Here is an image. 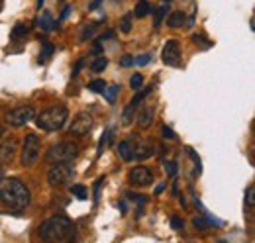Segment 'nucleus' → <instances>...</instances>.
Listing matches in <instances>:
<instances>
[{"label": "nucleus", "mask_w": 255, "mask_h": 243, "mask_svg": "<svg viewBox=\"0 0 255 243\" xmlns=\"http://www.w3.org/2000/svg\"><path fill=\"white\" fill-rule=\"evenodd\" d=\"M0 202L12 210H24L32 202V194L28 186L18 179H2L0 181Z\"/></svg>", "instance_id": "nucleus-1"}, {"label": "nucleus", "mask_w": 255, "mask_h": 243, "mask_svg": "<svg viewBox=\"0 0 255 243\" xmlns=\"http://www.w3.org/2000/svg\"><path fill=\"white\" fill-rule=\"evenodd\" d=\"M71 236H73V222L61 214L47 218L39 226V238L45 242H65Z\"/></svg>", "instance_id": "nucleus-2"}, {"label": "nucleus", "mask_w": 255, "mask_h": 243, "mask_svg": "<svg viewBox=\"0 0 255 243\" xmlns=\"http://www.w3.org/2000/svg\"><path fill=\"white\" fill-rule=\"evenodd\" d=\"M35 118V123L39 129L43 131H57L65 125V122L69 120V112L65 106H51L43 112H39Z\"/></svg>", "instance_id": "nucleus-3"}, {"label": "nucleus", "mask_w": 255, "mask_h": 243, "mask_svg": "<svg viewBox=\"0 0 255 243\" xmlns=\"http://www.w3.org/2000/svg\"><path fill=\"white\" fill-rule=\"evenodd\" d=\"M79 155V145L73 141H61L55 143L49 151L45 153V159L49 163H71Z\"/></svg>", "instance_id": "nucleus-4"}, {"label": "nucleus", "mask_w": 255, "mask_h": 243, "mask_svg": "<svg viewBox=\"0 0 255 243\" xmlns=\"http://www.w3.org/2000/svg\"><path fill=\"white\" fill-rule=\"evenodd\" d=\"M39 153H41V139H39V135L28 133L26 139H24V145H22V157H20L22 167H33L37 163V159H39Z\"/></svg>", "instance_id": "nucleus-5"}, {"label": "nucleus", "mask_w": 255, "mask_h": 243, "mask_svg": "<svg viewBox=\"0 0 255 243\" xmlns=\"http://www.w3.org/2000/svg\"><path fill=\"white\" fill-rule=\"evenodd\" d=\"M73 177H75V169L71 163H53V167L47 173V182L51 186H63L73 181Z\"/></svg>", "instance_id": "nucleus-6"}, {"label": "nucleus", "mask_w": 255, "mask_h": 243, "mask_svg": "<svg viewBox=\"0 0 255 243\" xmlns=\"http://www.w3.org/2000/svg\"><path fill=\"white\" fill-rule=\"evenodd\" d=\"M33 116H35V112H33L32 106H18L6 114V123L12 127H22L28 122H32Z\"/></svg>", "instance_id": "nucleus-7"}, {"label": "nucleus", "mask_w": 255, "mask_h": 243, "mask_svg": "<svg viewBox=\"0 0 255 243\" xmlns=\"http://www.w3.org/2000/svg\"><path fill=\"white\" fill-rule=\"evenodd\" d=\"M151 87H147V89H137V92H135V96L129 100V104L126 106V110L122 112V123L124 125H129L131 123V120H133V114H135V108H139L141 106V102L151 94Z\"/></svg>", "instance_id": "nucleus-8"}, {"label": "nucleus", "mask_w": 255, "mask_h": 243, "mask_svg": "<svg viewBox=\"0 0 255 243\" xmlns=\"http://www.w3.org/2000/svg\"><path fill=\"white\" fill-rule=\"evenodd\" d=\"M91 129H93V116L89 112H79L71 122L69 133L71 135H87Z\"/></svg>", "instance_id": "nucleus-9"}, {"label": "nucleus", "mask_w": 255, "mask_h": 243, "mask_svg": "<svg viewBox=\"0 0 255 243\" xmlns=\"http://www.w3.org/2000/svg\"><path fill=\"white\" fill-rule=\"evenodd\" d=\"M128 182L133 184V186H147V184L153 182V173H151V169L141 167V165L139 167H133L128 173Z\"/></svg>", "instance_id": "nucleus-10"}, {"label": "nucleus", "mask_w": 255, "mask_h": 243, "mask_svg": "<svg viewBox=\"0 0 255 243\" xmlns=\"http://www.w3.org/2000/svg\"><path fill=\"white\" fill-rule=\"evenodd\" d=\"M161 57L165 65H171V67H177L179 61H181V49H179V41L177 39H169L161 51Z\"/></svg>", "instance_id": "nucleus-11"}, {"label": "nucleus", "mask_w": 255, "mask_h": 243, "mask_svg": "<svg viewBox=\"0 0 255 243\" xmlns=\"http://www.w3.org/2000/svg\"><path fill=\"white\" fill-rule=\"evenodd\" d=\"M153 155V143L145 139H131V161H145Z\"/></svg>", "instance_id": "nucleus-12"}, {"label": "nucleus", "mask_w": 255, "mask_h": 243, "mask_svg": "<svg viewBox=\"0 0 255 243\" xmlns=\"http://www.w3.org/2000/svg\"><path fill=\"white\" fill-rule=\"evenodd\" d=\"M16 147H18L16 139H6V141L0 143V165H6V163H10L14 159Z\"/></svg>", "instance_id": "nucleus-13"}, {"label": "nucleus", "mask_w": 255, "mask_h": 243, "mask_svg": "<svg viewBox=\"0 0 255 243\" xmlns=\"http://www.w3.org/2000/svg\"><path fill=\"white\" fill-rule=\"evenodd\" d=\"M153 116H155V112H153V108L151 106H145V108H141L139 112H137V125H139V129H147L151 123H153Z\"/></svg>", "instance_id": "nucleus-14"}, {"label": "nucleus", "mask_w": 255, "mask_h": 243, "mask_svg": "<svg viewBox=\"0 0 255 243\" xmlns=\"http://www.w3.org/2000/svg\"><path fill=\"white\" fill-rule=\"evenodd\" d=\"M185 20H187L185 12L175 10V12H171L169 18H167V26H169V28H181V26L185 24Z\"/></svg>", "instance_id": "nucleus-15"}, {"label": "nucleus", "mask_w": 255, "mask_h": 243, "mask_svg": "<svg viewBox=\"0 0 255 243\" xmlns=\"http://www.w3.org/2000/svg\"><path fill=\"white\" fill-rule=\"evenodd\" d=\"M214 224H218L216 220H212V218H208V216H198V218H194L192 220V226L196 228V230H200V232H206L210 226H214Z\"/></svg>", "instance_id": "nucleus-16"}, {"label": "nucleus", "mask_w": 255, "mask_h": 243, "mask_svg": "<svg viewBox=\"0 0 255 243\" xmlns=\"http://www.w3.org/2000/svg\"><path fill=\"white\" fill-rule=\"evenodd\" d=\"M133 14H135V18H145L147 14H151V4H149L147 0H139V2L135 4Z\"/></svg>", "instance_id": "nucleus-17"}, {"label": "nucleus", "mask_w": 255, "mask_h": 243, "mask_svg": "<svg viewBox=\"0 0 255 243\" xmlns=\"http://www.w3.org/2000/svg\"><path fill=\"white\" fill-rule=\"evenodd\" d=\"M53 51H55V47H53V43H49V41H41V53H39V63H47L49 57L53 55Z\"/></svg>", "instance_id": "nucleus-18"}, {"label": "nucleus", "mask_w": 255, "mask_h": 243, "mask_svg": "<svg viewBox=\"0 0 255 243\" xmlns=\"http://www.w3.org/2000/svg\"><path fill=\"white\" fill-rule=\"evenodd\" d=\"M167 10H169V6H159L157 10H153V28L155 30H159L163 20L167 18Z\"/></svg>", "instance_id": "nucleus-19"}, {"label": "nucleus", "mask_w": 255, "mask_h": 243, "mask_svg": "<svg viewBox=\"0 0 255 243\" xmlns=\"http://www.w3.org/2000/svg\"><path fill=\"white\" fill-rule=\"evenodd\" d=\"M118 155L124 161H131V139H126V141L118 143Z\"/></svg>", "instance_id": "nucleus-20"}, {"label": "nucleus", "mask_w": 255, "mask_h": 243, "mask_svg": "<svg viewBox=\"0 0 255 243\" xmlns=\"http://www.w3.org/2000/svg\"><path fill=\"white\" fill-rule=\"evenodd\" d=\"M118 92H120V87H118V85H110V87H104L102 94H104V98H106V102H108V104H114V102H116Z\"/></svg>", "instance_id": "nucleus-21"}, {"label": "nucleus", "mask_w": 255, "mask_h": 243, "mask_svg": "<svg viewBox=\"0 0 255 243\" xmlns=\"http://www.w3.org/2000/svg\"><path fill=\"white\" fill-rule=\"evenodd\" d=\"M39 26H41V30H45V31H51L55 28V22H53V18H51L49 12H45V14L39 18Z\"/></svg>", "instance_id": "nucleus-22"}, {"label": "nucleus", "mask_w": 255, "mask_h": 243, "mask_svg": "<svg viewBox=\"0 0 255 243\" xmlns=\"http://www.w3.org/2000/svg\"><path fill=\"white\" fill-rule=\"evenodd\" d=\"M106 67H108V59H106L104 55H102V57H96V59L91 63V71H93V73H100V71H104Z\"/></svg>", "instance_id": "nucleus-23"}, {"label": "nucleus", "mask_w": 255, "mask_h": 243, "mask_svg": "<svg viewBox=\"0 0 255 243\" xmlns=\"http://www.w3.org/2000/svg\"><path fill=\"white\" fill-rule=\"evenodd\" d=\"M71 194H73L75 198H79V200H85V198H87V188H85L83 184H73V186H71Z\"/></svg>", "instance_id": "nucleus-24"}, {"label": "nucleus", "mask_w": 255, "mask_h": 243, "mask_svg": "<svg viewBox=\"0 0 255 243\" xmlns=\"http://www.w3.org/2000/svg\"><path fill=\"white\" fill-rule=\"evenodd\" d=\"M26 33H28V26L22 24V22H18V24L14 26V30H12V37H24Z\"/></svg>", "instance_id": "nucleus-25"}, {"label": "nucleus", "mask_w": 255, "mask_h": 243, "mask_svg": "<svg viewBox=\"0 0 255 243\" xmlns=\"http://www.w3.org/2000/svg\"><path fill=\"white\" fill-rule=\"evenodd\" d=\"M96 30V24H87L85 28H83V33H81V41H87V39H91L93 37V33Z\"/></svg>", "instance_id": "nucleus-26"}, {"label": "nucleus", "mask_w": 255, "mask_h": 243, "mask_svg": "<svg viewBox=\"0 0 255 243\" xmlns=\"http://www.w3.org/2000/svg\"><path fill=\"white\" fill-rule=\"evenodd\" d=\"M141 85H143V77H141L139 73L131 75V79H129V87H131L133 91H137V89H141Z\"/></svg>", "instance_id": "nucleus-27"}, {"label": "nucleus", "mask_w": 255, "mask_h": 243, "mask_svg": "<svg viewBox=\"0 0 255 243\" xmlns=\"http://www.w3.org/2000/svg\"><path fill=\"white\" fill-rule=\"evenodd\" d=\"M246 202H248L250 208H254V204H255V186L254 184H250L248 190H246Z\"/></svg>", "instance_id": "nucleus-28"}, {"label": "nucleus", "mask_w": 255, "mask_h": 243, "mask_svg": "<svg viewBox=\"0 0 255 243\" xmlns=\"http://www.w3.org/2000/svg\"><path fill=\"white\" fill-rule=\"evenodd\" d=\"M104 87H106V83L102 81V79H96L93 83H89V91L91 92H102L104 91Z\"/></svg>", "instance_id": "nucleus-29"}, {"label": "nucleus", "mask_w": 255, "mask_h": 243, "mask_svg": "<svg viewBox=\"0 0 255 243\" xmlns=\"http://www.w3.org/2000/svg\"><path fill=\"white\" fill-rule=\"evenodd\" d=\"M120 31H124V33H129V31H131V14H126V16L122 18V22H120Z\"/></svg>", "instance_id": "nucleus-30"}, {"label": "nucleus", "mask_w": 255, "mask_h": 243, "mask_svg": "<svg viewBox=\"0 0 255 243\" xmlns=\"http://www.w3.org/2000/svg\"><path fill=\"white\" fill-rule=\"evenodd\" d=\"M161 135H163L165 139H169V141H177L175 131H173L171 127H167V125H161Z\"/></svg>", "instance_id": "nucleus-31"}, {"label": "nucleus", "mask_w": 255, "mask_h": 243, "mask_svg": "<svg viewBox=\"0 0 255 243\" xmlns=\"http://www.w3.org/2000/svg\"><path fill=\"white\" fill-rule=\"evenodd\" d=\"M165 171H167V175H169L171 179H175V177H177V163H175V161H167V163H165Z\"/></svg>", "instance_id": "nucleus-32"}, {"label": "nucleus", "mask_w": 255, "mask_h": 243, "mask_svg": "<svg viewBox=\"0 0 255 243\" xmlns=\"http://www.w3.org/2000/svg\"><path fill=\"white\" fill-rule=\"evenodd\" d=\"M187 153L191 155V157H192V161H194V165H196V169H194V171H196V175H200V173H202V167H200V159L196 157V153L192 151L191 147H187Z\"/></svg>", "instance_id": "nucleus-33"}, {"label": "nucleus", "mask_w": 255, "mask_h": 243, "mask_svg": "<svg viewBox=\"0 0 255 243\" xmlns=\"http://www.w3.org/2000/svg\"><path fill=\"white\" fill-rule=\"evenodd\" d=\"M151 61V55L149 53H143V55H139L137 59H133V65H137V67H143V65H147Z\"/></svg>", "instance_id": "nucleus-34"}, {"label": "nucleus", "mask_w": 255, "mask_h": 243, "mask_svg": "<svg viewBox=\"0 0 255 243\" xmlns=\"http://www.w3.org/2000/svg\"><path fill=\"white\" fill-rule=\"evenodd\" d=\"M108 139H110V133H104V135L100 137V141H98V149H96V155H102V149L106 147Z\"/></svg>", "instance_id": "nucleus-35"}, {"label": "nucleus", "mask_w": 255, "mask_h": 243, "mask_svg": "<svg viewBox=\"0 0 255 243\" xmlns=\"http://www.w3.org/2000/svg\"><path fill=\"white\" fill-rule=\"evenodd\" d=\"M102 184H104V179H98L95 184V202H98V198H100V188H102Z\"/></svg>", "instance_id": "nucleus-36"}, {"label": "nucleus", "mask_w": 255, "mask_h": 243, "mask_svg": "<svg viewBox=\"0 0 255 243\" xmlns=\"http://www.w3.org/2000/svg\"><path fill=\"white\" fill-rule=\"evenodd\" d=\"M192 41H194V43H196V45H198V43H200V45H204V47H210V43H204V41H206V39H204V37H202V35H198V33H194V35H192Z\"/></svg>", "instance_id": "nucleus-37"}, {"label": "nucleus", "mask_w": 255, "mask_h": 243, "mask_svg": "<svg viewBox=\"0 0 255 243\" xmlns=\"http://www.w3.org/2000/svg\"><path fill=\"white\" fill-rule=\"evenodd\" d=\"M131 65H133V57L131 55H124L120 59V67H131Z\"/></svg>", "instance_id": "nucleus-38"}, {"label": "nucleus", "mask_w": 255, "mask_h": 243, "mask_svg": "<svg viewBox=\"0 0 255 243\" xmlns=\"http://www.w3.org/2000/svg\"><path fill=\"white\" fill-rule=\"evenodd\" d=\"M171 226H173V230H183L185 224H183L181 218H173V220H171Z\"/></svg>", "instance_id": "nucleus-39"}, {"label": "nucleus", "mask_w": 255, "mask_h": 243, "mask_svg": "<svg viewBox=\"0 0 255 243\" xmlns=\"http://www.w3.org/2000/svg\"><path fill=\"white\" fill-rule=\"evenodd\" d=\"M81 67H83V59L77 61V65H75V69H73V77H77L79 75V71H81Z\"/></svg>", "instance_id": "nucleus-40"}, {"label": "nucleus", "mask_w": 255, "mask_h": 243, "mask_svg": "<svg viewBox=\"0 0 255 243\" xmlns=\"http://www.w3.org/2000/svg\"><path fill=\"white\" fill-rule=\"evenodd\" d=\"M71 10H73L71 6H65V8H63V12H61V20H65V18H67V16L71 14Z\"/></svg>", "instance_id": "nucleus-41"}, {"label": "nucleus", "mask_w": 255, "mask_h": 243, "mask_svg": "<svg viewBox=\"0 0 255 243\" xmlns=\"http://www.w3.org/2000/svg\"><path fill=\"white\" fill-rule=\"evenodd\" d=\"M163 188H165V186H163V184H159V186L155 188V194H159V192H161V190H163Z\"/></svg>", "instance_id": "nucleus-42"}, {"label": "nucleus", "mask_w": 255, "mask_h": 243, "mask_svg": "<svg viewBox=\"0 0 255 243\" xmlns=\"http://www.w3.org/2000/svg\"><path fill=\"white\" fill-rule=\"evenodd\" d=\"M2 179H4V167L0 165V181H2Z\"/></svg>", "instance_id": "nucleus-43"}, {"label": "nucleus", "mask_w": 255, "mask_h": 243, "mask_svg": "<svg viewBox=\"0 0 255 243\" xmlns=\"http://www.w3.org/2000/svg\"><path fill=\"white\" fill-rule=\"evenodd\" d=\"M43 2H45V0H37V8H41V6H43Z\"/></svg>", "instance_id": "nucleus-44"}, {"label": "nucleus", "mask_w": 255, "mask_h": 243, "mask_svg": "<svg viewBox=\"0 0 255 243\" xmlns=\"http://www.w3.org/2000/svg\"><path fill=\"white\" fill-rule=\"evenodd\" d=\"M163 2H173V0H163Z\"/></svg>", "instance_id": "nucleus-45"}, {"label": "nucleus", "mask_w": 255, "mask_h": 243, "mask_svg": "<svg viewBox=\"0 0 255 243\" xmlns=\"http://www.w3.org/2000/svg\"><path fill=\"white\" fill-rule=\"evenodd\" d=\"M0 6H2V2H0Z\"/></svg>", "instance_id": "nucleus-46"}]
</instances>
